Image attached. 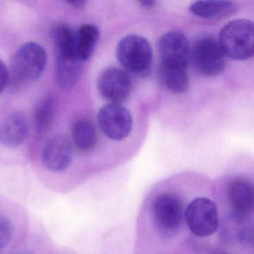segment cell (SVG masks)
Here are the masks:
<instances>
[{
	"instance_id": "1",
	"label": "cell",
	"mask_w": 254,
	"mask_h": 254,
	"mask_svg": "<svg viewBox=\"0 0 254 254\" xmlns=\"http://www.w3.org/2000/svg\"><path fill=\"white\" fill-rule=\"evenodd\" d=\"M254 23L247 19L229 22L221 29L220 47L225 56L236 61H245L254 56Z\"/></svg>"
},
{
	"instance_id": "2",
	"label": "cell",
	"mask_w": 254,
	"mask_h": 254,
	"mask_svg": "<svg viewBox=\"0 0 254 254\" xmlns=\"http://www.w3.org/2000/svg\"><path fill=\"white\" fill-rule=\"evenodd\" d=\"M117 59L127 72L144 76L149 72L152 64V48L143 37L127 35L117 45Z\"/></svg>"
},
{
	"instance_id": "3",
	"label": "cell",
	"mask_w": 254,
	"mask_h": 254,
	"mask_svg": "<svg viewBox=\"0 0 254 254\" xmlns=\"http://www.w3.org/2000/svg\"><path fill=\"white\" fill-rule=\"evenodd\" d=\"M184 215L189 229L197 237H208L218 230V208L210 198L198 197L193 199L187 205Z\"/></svg>"
},
{
	"instance_id": "4",
	"label": "cell",
	"mask_w": 254,
	"mask_h": 254,
	"mask_svg": "<svg viewBox=\"0 0 254 254\" xmlns=\"http://www.w3.org/2000/svg\"><path fill=\"white\" fill-rule=\"evenodd\" d=\"M190 60L194 69L205 76H216L225 67V55L218 41L211 37L194 41L190 48Z\"/></svg>"
},
{
	"instance_id": "5",
	"label": "cell",
	"mask_w": 254,
	"mask_h": 254,
	"mask_svg": "<svg viewBox=\"0 0 254 254\" xmlns=\"http://www.w3.org/2000/svg\"><path fill=\"white\" fill-rule=\"evenodd\" d=\"M47 53L40 44L29 42L22 46L14 56L12 73L17 81L29 83L41 77L47 64Z\"/></svg>"
},
{
	"instance_id": "6",
	"label": "cell",
	"mask_w": 254,
	"mask_h": 254,
	"mask_svg": "<svg viewBox=\"0 0 254 254\" xmlns=\"http://www.w3.org/2000/svg\"><path fill=\"white\" fill-rule=\"evenodd\" d=\"M153 216L157 228L165 234L179 230L184 220V203L174 193L158 194L153 203Z\"/></svg>"
},
{
	"instance_id": "7",
	"label": "cell",
	"mask_w": 254,
	"mask_h": 254,
	"mask_svg": "<svg viewBox=\"0 0 254 254\" xmlns=\"http://www.w3.org/2000/svg\"><path fill=\"white\" fill-rule=\"evenodd\" d=\"M97 120L104 134L114 141L126 139L133 127L131 114L120 104L110 103L101 108Z\"/></svg>"
},
{
	"instance_id": "8",
	"label": "cell",
	"mask_w": 254,
	"mask_h": 254,
	"mask_svg": "<svg viewBox=\"0 0 254 254\" xmlns=\"http://www.w3.org/2000/svg\"><path fill=\"white\" fill-rule=\"evenodd\" d=\"M158 49L161 66L187 69L190 47L184 33L170 31L165 34L159 41Z\"/></svg>"
},
{
	"instance_id": "9",
	"label": "cell",
	"mask_w": 254,
	"mask_h": 254,
	"mask_svg": "<svg viewBox=\"0 0 254 254\" xmlns=\"http://www.w3.org/2000/svg\"><path fill=\"white\" fill-rule=\"evenodd\" d=\"M132 83L126 71L108 68L102 72L98 81V88L102 97L112 104L125 102L131 91Z\"/></svg>"
},
{
	"instance_id": "10",
	"label": "cell",
	"mask_w": 254,
	"mask_h": 254,
	"mask_svg": "<svg viewBox=\"0 0 254 254\" xmlns=\"http://www.w3.org/2000/svg\"><path fill=\"white\" fill-rule=\"evenodd\" d=\"M72 157L70 140L63 134H56L50 137L43 148L42 162L50 172L66 170L70 165Z\"/></svg>"
},
{
	"instance_id": "11",
	"label": "cell",
	"mask_w": 254,
	"mask_h": 254,
	"mask_svg": "<svg viewBox=\"0 0 254 254\" xmlns=\"http://www.w3.org/2000/svg\"><path fill=\"white\" fill-rule=\"evenodd\" d=\"M229 198L233 215L242 221L251 216L254 212V192L252 184L245 178H237L230 184Z\"/></svg>"
},
{
	"instance_id": "12",
	"label": "cell",
	"mask_w": 254,
	"mask_h": 254,
	"mask_svg": "<svg viewBox=\"0 0 254 254\" xmlns=\"http://www.w3.org/2000/svg\"><path fill=\"white\" fill-rule=\"evenodd\" d=\"M81 68L82 62L74 52L56 53V81L62 88H70L77 82Z\"/></svg>"
},
{
	"instance_id": "13",
	"label": "cell",
	"mask_w": 254,
	"mask_h": 254,
	"mask_svg": "<svg viewBox=\"0 0 254 254\" xmlns=\"http://www.w3.org/2000/svg\"><path fill=\"white\" fill-rule=\"evenodd\" d=\"M28 122L22 113H13L0 124V142L9 148L21 145L28 135Z\"/></svg>"
},
{
	"instance_id": "14",
	"label": "cell",
	"mask_w": 254,
	"mask_h": 254,
	"mask_svg": "<svg viewBox=\"0 0 254 254\" xmlns=\"http://www.w3.org/2000/svg\"><path fill=\"white\" fill-rule=\"evenodd\" d=\"M190 10L197 17L211 20L233 15L236 5L231 1H197L190 5Z\"/></svg>"
},
{
	"instance_id": "15",
	"label": "cell",
	"mask_w": 254,
	"mask_h": 254,
	"mask_svg": "<svg viewBox=\"0 0 254 254\" xmlns=\"http://www.w3.org/2000/svg\"><path fill=\"white\" fill-rule=\"evenodd\" d=\"M100 32L93 24H84L75 34V47L78 59L81 62L88 60L94 53L99 41Z\"/></svg>"
},
{
	"instance_id": "16",
	"label": "cell",
	"mask_w": 254,
	"mask_h": 254,
	"mask_svg": "<svg viewBox=\"0 0 254 254\" xmlns=\"http://www.w3.org/2000/svg\"><path fill=\"white\" fill-rule=\"evenodd\" d=\"M160 75L166 88L174 94H182L190 86L187 69L183 68L160 67Z\"/></svg>"
},
{
	"instance_id": "17",
	"label": "cell",
	"mask_w": 254,
	"mask_h": 254,
	"mask_svg": "<svg viewBox=\"0 0 254 254\" xmlns=\"http://www.w3.org/2000/svg\"><path fill=\"white\" fill-rule=\"evenodd\" d=\"M72 139L78 149L82 151H90L97 144V133L96 128L90 122L79 120L72 127Z\"/></svg>"
},
{
	"instance_id": "18",
	"label": "cell",
	"mask_w": 254,
	"mask_h": 254,
	"mask_svg": "<svg viewBox=\"0 0 254 254\" xmlns=\"http://www.w3.org/2000/svg\"><path fill=\"white\" fill-rule=\"evenodd\" d=\"M54 109L53 98H46L39 104L34 117V126L37 133L41 134L47 130L53 120Z\"/></svg>"
},
{
	"instance_id": "19",
	"label": "cell",
	"mask_w": 254,
	"mask_h": 254,
	"mask_svg": "<svg viewBox=\"0 0 254 254\" xmlns=\"http://www.w3.org/2000/svg\"><path fill=\"white\" fill-rule=\"evenodd\" d=\"M12 226L5 217L0 215V249L8 245L12 236Z\"/></svg>"
},
{
	"instance_id": "20",
	"label": "cell",
	"mask_w": 254,
	"mask_h": 254,
	"mask_svg": "<svg viewBox=\"0 0 254 254\" xmlns=\"http://www.w3.org/2000/svg\"><path fill=\"white\" fill-rule=\"evenodd\" d=\"M8 81V72L5 64L0 60V94L6 87Z\"/></svg>"
},
{
	"instance_id": "21",
	"label": "cell",
	"mask_w": 254,
	"mask_h": 254,
	"mask_svg": "<svg viewBox=\"0 0 254 254\" xmlns=\"http://www.w3.org/2000/svg\"><path fill=\"white\" fill-rule=\"evenodd\" d=\"M69 4L75 8H82L85 6L86 2L85 1H74V2H69Z\"/></svg>"
},
{
	"instance_id": "22",
	"label": "cell",
	"mask_w": 254,
	"mask_h": 254,
	"mask_svg": "<svg viewBox=\"0 0 254 254\" xmlns=\"http://www.w3.org/2000/svg\"><path fill=\"white\" fill-rule=\"evenodd\" d=\"M139 3L143 5L145 8H151L155 5L156 2H154V1H143V2H140Z\"/></svg>"
}]
</instances>
